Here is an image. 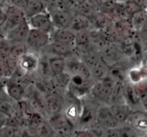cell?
I'll return each mask as SVG.
<instances>
[{"mask_svg":"<svg viewBox=\"0 0 147 137\" xmlns=\"http://www.w3.org/2000/svg\"><path fill=\"white\" fill-rule=\"evenodd\" d=\"M50 137H67V135L61 132H55Z\"/></svg>","mask_w":147,"mask_h":137,"instance_id":"obj_44","label":"cell"},{"mask_svg":"<svg viewBox=\"0 0 147 137\" xmlns=\"http://www.w3.org/2000/svg\"><path fill=\"white\" fill-rule=\"evenodd\" d=\"M0 137H4V135H3V134L1 133V130H0Z\"/></svg>","mask_w":147,"mask_h":137,"instance_id":"obj_47","label":"cell"},{"mask_svg":"<svg viewBox=\"0 0 147 137\" xmlns=\"http://www.w3.org/2000/svg\"><path fill=\"white\" fill-rule=\"evenodd\" d=\"M119 137H140L137 132L126 124L119 126Z\"/></svg>","mask_w":147,"mask_h":137,"instance_id":"obj_34","label":"cell"},{"mask_svg":"<svg viewBox=\"0 0 147 137\" xmlns=\"http://www.w3.org/2000/svg\"><path fill=\"white\" fill-rule=\"evenodd\" d=\"M111 1V0H103V1Z\"/></svg>","mask_w":147,"mask_h":137,"instance_id":"obj_48","label":"cell"},{"mask_svg":"<svg viewBox=\"0 0 147 137\" xmlns=\"http://www.w3.org/2000/svg\"><path fill=\"white\" fill-rule=\"evenodd\" d=\"M126 124L133 128L140 136L146 134L147 129V117L146 111L142 110H132L126 122Z\"/></svg>","mask_w":147,"mask_h":137,"instance_id":"obj_8","label":"cell"},{"mask_svg":"<svg viewBox=\"0 0 147 137\" xmlns=\"http://www.w3.org/2000/svg\"><path fill=\"white\" fill-rule=\"evenodd\" d=\"M27 22L30 28L36 29L50 34L55 30L50 14L47 11L30 17L27 20Z\"/></svg>","mask_w":147,"mask_h":137,"instance_id":"obj_4","label":"cell"},{"mask_svg":"<svg viewBox=\"0 0 147 137\" xmlns=\"http://www.w3.org/2000/svg\"><path fill=\"white\" fill-rule=\"evenodd\" d=\"M100 57L106 65L111 67L120 63L124 57L123 52L116 43H109L100 52Z\"/></svg>","mask_w":147,"mask_h":137,"instance_id":"obj_2","label":"cell"},{"mask_svg":"<svg viewBox=\"0 0 147 137\" xmlns=\"http://www.w3.org/2000/svg\"><path fill=\"white\" fill-rule=\"evenodd\" d=\"M65 71L70 76H80L85 78L92 80L90 69L79 59H66Z\"/></svg>","mask_w":147,"mask_h":137,"instance_id":"obj_11","label":"cell"},{"mask_svg":"<svg viewBox=\"0 0 147 137\" xmlns=\"http://www.w3.org/2000/svg\"><path fill=\"white\" fill-rule=\"evenodd\" d=\"M109 70L110 67L106 65L101 59H100L97 63L90 68L92 79L96 80V81L104 80L109 76Z\"/></svg>","mask_w":147,"mask_h":137,"instance_id":"obj_20","label":"cell"},{"mask_svg":"<svg viewBox=\"0 0 147 137\" xmlns=\"http://www.w3.org/2000/svg\"><path fill=\"white\" fill-rule=\"evenodd\" d=\"M4 89H5V82H3L1 79H0V96L5 92Z\"/></svg>","mask_w":147,"mask_h":137,"instance_id":"obj_45","label":"cell"},{"mask_svg":"<svg viewBox=\"0 0 147 137\" xmlns=\"http://www.w3.org/2000/svg\"><path fill=\"white\" fill-rule=\"evenodd\" d=\"M50 40L57 43L75 46V33L69 29H55L50 34Z\"/></svg>","mask_w":147,"mask_h":137,"instance_id":"obj_15","label":"cell"},{"mask_svg":"<svg viewBox=\"0 0 147 137\" xmlns=\"http://www.w3.org/2000/svg\"><path fill=\"white\" fill-rule=\"evenodd\" d=\"M73 137H94L88 130L86 129H79L75 131Z\"/></svg>","mask_w":147,"mask_h":137,"instance_id":"obj_37","label":"cell"},{"mask_svg":"<svg viewBox=\"0 0 147 137\" xmlns=\"http://www.w3.org/2000/svg\"><path fill=\"white\" fill-rule=\"evenodd\" d=\"M27 46L25 43H14L11 45L9 57L18 60L23 55L27 53Z\"/></svg>","mask_w":147,"mask_h":137,"instance_id":"obj_30","label":"cell"},{"mask_svg":"<svg viewBox=\"0 0 147 137\" xmlns=\"http://www.w3.org/2000/svg\"><path fill=\"white\" fill-rule=\"evenodd\" d=\"M6 22H7V15H6L5 9L0 7V27L4 26Z\"/></svg>","mask_w":147,"mask_h":137,"instance_id":"obj_40","label":"cell"},{"mask_svg":"<svg viewBox=\"0 0 147 137\" xmlns=\"http://www.w3.org/2000/svg\"><path fill=\"white\" fill-rule=\"evenodd\" d=\"M7 120H8V116L0 113V130L7 125Z\"/></svg>","mask_w":147,"mask_h":137,"instance_id":"obj_42","label":"cell"},{"mask_svg":"<svg viewBox=\"0 0 147 137\" xmlns=\"http://www.w3.org/2000/svg\"><path fill=\"white\" fill-rule=\"evenodd\" d=\"M86 1L96 11H99V9L103 3V0H87Z\"/></svg>","mask_w":147,"mask_h":137,"instance_id":"obj_39","label":"cell"},{"mask_svg":"<svg viewBox=\"0 0 147 137\" xmlns=\"http://www.w3.org/2000/svg\"><path fill=\"white\" fill-rule=\"evenodd\" d=\"M46 47L48 48L49 52H50L55 56H60L64 57L73 55V53L76 51V47L74 46L54 41H50Z\"/></svg>","mask_w":147,"mask_h":137,"instance_id":"obj_18","label":"cell"},{"mask_svg":"<svg viewBox=\"0 0 147 137\" xmlns=\"http://www.w3.org/2000/svg\"><path fill=\"white\" fill-rule=\"evenodd\" d=\"M98 137H119V127L103 129Z\"/></svg>","mask_w":147,"mask_h":137,"instance_id":"obj_36","label":"cell"},{"mask_svg":"<svg viewBox=\"0 0 147 137\" xmlns=\"http://www.w3.org/2000/svg\"><path fill=\"white\" fill-rule=\"evenodd\" d=\"M146 9L142 10L133 14L130 19V22L134 31L140 32L145 26H146Z\"/></svg>","mask_w":147,"mask_h":137,"instance_id":"obj_27","label":"cell"},{"mask_svg":"<svg viewBox=\"0 0 147 137\" xmlns=\"http://www.w3.org/2000/svg\"><path fill=\"white\" fill-rule=\"evenodd\" d=\"M45 11L46 7L42 0H29L27 6L23 9L24 16L27 20L36 14Z\"/></svg>","mask_w":147,"mask_h":137,"instance_id":"obj_21","label":"cell"},{"mask_svg":"<svg viewBox=\"0 0 147 137\" xmlns=\"http://www.w3.org/2000/svg\"><path fill=\"white\" fill-rule=\"evenodd\" d=\"M109 106H110L111 111L116 120L119 123V126L126 124L133 109L126 102L115 103V104L109 105Z\"/></svg>","mask_w":147,"mask_h":137,"instance_id":"obj_14","label":"cell"},{"mask_svg":"<svg viewBox=\"0 0 147 137\" xmlns=\"http://www.w3.org/2000/svg\"><path fill=\"white\" fill-rule=\"evenodd\" d=\"M67 29L76 33L82 30H92L93 28L91 22L88 18L76 13L71 17Z\"/></svg>","mask_w":147,"mask_h":137,"instance_id":"obj_16","label":"cell"},{"mask_svg":"<svg viewBox=\"0 0 147 137\" xmlns=\"http://www.w3.org/2000/svg\"><path fill=\"white\" fill-rule=\"evenodd\" d=\"M90 20L91 22L93 28L98 30H104L110 27L112 24L111 20L99 11H96Z\"/></svg>","mask_w":147,"mask_h":137,"instance_id":"obj_25","label":"cell"},{"mask_svg":"<svg viewBox=\"0 0 147 137\" xmlns=\"http://www.w3.org/2000/svg\"><path fill=\"white\" fill-rule=\"evenodd\" d=\"M11 3V5H14L21 9H24L27 6L29 0H10Z\"/></svg>","mask_w":147,"mask_h":137,"instance_id":"obj_38","label":"cell"},{"mask_svg":"<svg viewBox=\"0 0 147 137\" xmlns=\"http://www.w3.org/2000/svg\"><path fill=\"white\" fill-rule=\"evenodd\" d=\"M47 121L55 132H63L66 135L73 128V124L69 121L63 111L49 116Z\"/></svg>","mask_w":147,"mask_h":137,"instance_id":"obj_12","label":"cell"},{"mask_svg":"<svg viewBox=\"0 0 147 137\" xmlns=\"http://www.w3.org/2000/svg\"><path fill=\"white\" fill-rule=\"evenodd\" d=\"M144 9H146V0H132Z\"/></svg>","mask_w":147,"mask_h":137,"instance_id":"obj_43","label":"cell"},{"mask_svg":"<svg viewBox=\"0 0 147 137\" xmlns=\"http://www.w3.org/2000/svg\"><path fill=\"white\" fill-rule=\"evenodd\" d=\"M39 57L32 53H26L18 60V67L27 74L36 73L38 66Z\"/></svg>","mask_w":147,"mask_h":137,"instance_id":"obj_13","label":"cell"},{"mask_svg":"<svg viewBox=\"0 0 147 137\" xmlns=\"http://www.w3.org/2000/svg\"><path fill=\"white\" fill-rule=\"evenodd\" d=\"M125 102L130 106H137L140 103H142L140 96L135 90L134 87L132 84H125V92H124Z\"/></svg>","mask_w":147,"mask_h":137,"instance_id":"obj_24","label":"cell"},{"mask_svg":"<svg viewBox=\"0 0 147 137\" xmlns=\"http://www.w3.org/2000/svg\"><path fill=\"white\" fill-rule=\"evenodd\" d=\"M125 83L122 81H115L112 87L111 95L109 103L110 105L125 102Z\"/></svg>","mask_w":147,"mask_h":137,"instance_id":"obj_22","label":"cell"},{"mask_svg":"<svg viewBox=\"0 0 147 137\" xmlns=\"http://www.w3.org/2000/svg\"><path fill=\"white\" fill-rule=\"evenodd\" d=\"M96 123L103 129L118 128L119 123L113 116L109 105H102L96 110Z\"/></svg>","mask_w":147,"mask_h":137,"instance_id":"obj_6","label":"cell"},{"mask_svg":"<svg viewBox=\"0 0 147 137\" xmlns=\"http://www.w3.org/2000/svg\"><path fill=\"white\" fill-rule=\"evenodd\" d=\"M50 34L36 29L30 28L26 40L27 47L40 49L46 47L50 42Z\"/></svg>","mask_w":147,"mask_h":137,"instance_id":"obj_7","label":"cell"},{"mask_svg":"<svg viewBox=\"0 0 147 137\" xmlns=\"http://www.w3.org/2000/svg\"><path fill=\"white\" fill-rule=\"evenodd\" d=\"M11 45L6 38L0 40V60H5L9 57Z\"/></svg>","mask_w":147,"mask_h":137,"instance_id":"obj_35","label":"cell"},{"mask_svg":"<svg viewBox=\"0 0 147 137\" xmlns=\"http://www.w3.org/2000/svg\"><path fill=\"white\" fill-rule=\"evenodd\" d=\"M45 111L47 117L62 112L64 109L65 100L58 92L54 91L45 95Z\"/></svg>","mask_w":147,"mask_h":137,"instance_id":"obj_3","label":"cell"},{"mask_svg":"<svg viewBox=\"0 0 147 137\" xmlns=\"http://www.w3.org/2000/svg\"><path fill=\"white\" fill-rule=\"evenodd\" d=\"M36 73L39 75V78H50L52 77L51 70L48 63V57L42 55L39 57L38 66Z\"/></svg>","mask_w":147,"mask_h":137,"instance_id":"obj_28","label":"cell"},{"mask_svg":"<svg viewBox=\"0 0 147 137\" xmlns=\"http://www.w3.org/2000/svg\"><path fill=\"white\" fill-rule=\"evenodd\" d=\"M55 132L47 119H44L34 130L37 137H50Z\"/></svg>","mask_w":147,"mask_h":137,"instance_id":"obj_29","label":"cell"},{"mask_svg":"<svg viewBox=\"0 0 147 137\" xmlns=\"http://www.w3.org/2000/svg\"><path fill=\"white\" fill-rule=\"evenodd\" d=\"M51 80L54 85L55 91L60 93H65L67 91L70 81V75L66 71L59 74L54 75L51 77Z\"/></svg>","mask_w":147,"mask_h":137,"instance_id":"obj_19","label":"cell"},{"mask_svg":"<svg viewBox=\"0 0 147 137\" xmlns=\"http://www.w3.org/2000/svg\"><path fill=\"white\" fill-rule=\"evenodd\" d=\"M23 129L20 126L6 125L1 129V132L4 137H21Z\"/></svg>","mask_w":147,"mask_h":137,"instance_id":"obj_32","label":"cell"},{"mask_svg":"<svg viewBox=\"0 0 147 137\" xmlns=\"http://www.w3.org/2000/svg\"><path fill=\"white\" fill-rule=\"evenodd\" d=\"M5 60H0V79L6 78Z\"/></svg>","mask_w":147,"mask_h":137,"instance_id":"obj_41","label":"cell"},{"mask_svg":"<svg viewBox=\"0 0 147 137\" xmlns=\"http://www.w3.org/2000/svg\"><path fill=\"white\" fill-rule=\"evenodd\" d=\"M115 80L110 76L100 81H96L90 88V94L96 100L109 103L111 95L112 87Z\"/></svg>","mask_w":147,"mask_h":137,"instance_id":"obj_1","label":"cell"},{"mask_svg":"<svg viewBox=\"0 0 147 137\" xmlns=\"http://www.w3.org/2000/svg\"><path fill=\"white\" fill-rule=\"evenodd\" d=\"M30 27L28 24L27 20L15 26L13 28L7 30L5 34V38L11 44L19 43H25L28 35Z\"/></svg>","mask_w":147,"mask_h":137,"instance_id":"obj_5","label":"cell"},{"mask_svg":"<svg viewBox=\"0 0 147 137\" xmlns=\"http://www.w3.org/2000/svg\"><path fill=\"white\" fill-rule=\"evenodd\" d=\"M131 84H137L140 82L146 80V67H134L129 69L126 74Z\"/></svg>","mask_w":147,"mask_h":137,"instance_id":"obj_23","label":"cell"},{"mask_svg":"<svg viewBox=\"0 0 147 137\" xmlns=\"http://www.w3.org/2000/svg\"><path fill=\"white\" fill-rule=\"evenodd\" d=\"M116 1H122V2H125V1H127V0H116Z\"/></svg>","mask_w":147,"mask_h":137,"instance_id":"obj_46","label":"cell"},{"mask_svg":"<svg viewBox=\"0 0 147 137\" xmlns=\"http://www.w3.org/2000/svg\"><path fill=\"white\" fill-rule=\"evenodd\" d=\"M96 11H97L95 10L87 1H85V2L80 3V4H78L76 13L81 14V15L84 16V17L90 20Z\"/></svg>","mask_w":147,"mask_h":137,"instance_id":"obj_33","label":"cell"},{"mask_svg":"<svg viewBox=\"0 0 147 137\" xmlns=\"http://www.w3.org/2000/svg\"><path fill=\"white\" fill-rule=\"evenodd\" d=\"M48 63L53 76L63 73L66 68V58L60 56L48 57Z\"/></svg>","mask_w":147,"mask_h":137,"instance_id":"obj_26","label":"cell"},{"mask_svg":"<svg viewBox=\"0 0 147 137\" xmlns=\"http://www.w3.org/2000/svg\"><path fill=\"white\" fill-rule=\"evenodd\" d=\"M15 111V104H13L9 100L0 96V113L9 117Z\"/></svg>","mask_w":147,"mask_h":137,"instance_id":"obj_31","label":"cell"},{"mask_svg":"<svg viewBox=\"0 0 147 137\" xmlns=\"http://www.w3.org/2000/svg\"><path fill=\"white\" fill-rule=\"evenodd\" d=\"M4 91L7 93V96L15 103H18L24 100L25 97L26 89L9 80L5 83Z\"/></svg>","mask_w":147,"mask_h":137,"instance_id":"obj_17","label":"cell"},{"mask_svg":"<svg viewBox=\"0 0 147 137\" xmlns=\"http://www.w3.org/2000/svg\"><path fill=\"white\" fill-rule=\"evenodd\" d=\"M51 18L53 26L56 29H67L70 19L73 15L57 7L47 10Z\"/></svg>","mask_w":147,"mask_h":137,"instance_id":"obj_9","label":"cell"},{"mask_svg":"<svg viewBox=\"0 0 147 137\" xmlns=\"http://www.w3.org/2000/svg\"><path fill=\"white\" fill-rule=\"evenodd\" d=\"M5 12L7 15V22L4 27L6 32L27 20L23 10L11 4L7 6L5 9Z\"/></svg>","mask_w":147,"mask_h":137,"instance_id":"obj_10","label":"cell"}]
</instances>
